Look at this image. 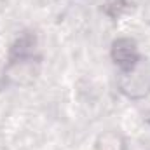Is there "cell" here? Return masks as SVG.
Returning a JSON list of instances; mask_svg holds the SVG:
<instances>
[{"instance_id": "obj_1", "label": "cell", "mask_w": 150, "mask_h": 150, "mask_svg": "<svg viewBox=\"0 0 150 150\" xmlns=\"http://www.w3.org/2000/svg\"><path fill=\"white\" fill-rule=\"evenodd\" d=\"M110 59L119 74L131 72L140 67L142 52L138 42L131 37H117L110 44Z\"/></svg>"}, {"instance_id": "obj_2", "label": "cell", "mask_w": 150, "mask_h": 150, "mask_svg": "<svg viewBox=\"0 0 150 150\" xmlns=\"http://www.w3.org/2000/svg\"><path fill=\"white\" fill-rule=\"evenodd\" d=\"M38 75V58H9V63L5 65L4 77L14 84V86H25L32 84Z\"/></svg>"}, {"instance_id": "obj_3", "label": "cell", "mask_w": 150, "mask_h": 150, "mask_svg": "<svg viewBox=\"0 0 150 150\" xmlns=\"http://www.w3.org/2000/svg\"><path fill=\"white\" fill-rule=\"evenodd\" d=\"M138 68L131 72H124L119 77V91L124 96H127L129 100H142L150 93L149 77L143 72H140Z\"/></svg>"}, {"instance_id": "obj_4", "label": "cell", "mask_w": 150, "mask_h": 150, "mask_svg": "<svg viewBox=\"0 0 150 150\" xmlns=\"http://www.w3.org/2000/svg\"><path fill=\"white\" fill-rule=\"evenodd\" d=\"M94 150H127V138L119 129L108 127L94 138Z\"/></svg>"}]
</instances>
